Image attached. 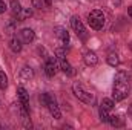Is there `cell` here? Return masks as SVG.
I'll return each instance as SVG.
<instances>
[{
    "label": "cell",
    "instance_id": "cell-1",
    "mask_svg": "<svg viewBox=\"0 0 132 130\" xmlns=\"http://www.w3.org/2000/svg\"><path fill=\"white\" fill-rule=\"evenodd\" d=\"M129 75L128 72H117L115 78H114V90H112V98L114 101H123L125 98L129 95L131 90V83H129Z\"/></svg>",
    "mask_w": 132,
    "mask_h": 130
},
{
    "label": "cell",
    "instance_id": "cell-2",
    "mask_svg": "<svg viewBox=\"0 0 132 130\" xmlns=\"http://www.w3.org/2000/svg\"><path fill=\"white\" fill-rule=\"evenodd\" d=\"M40 101L43 103V106L48 107V110L51 112V115H52L55 119H60V118H62V112H60V109H59V106H57V99H55V97H54L52 94H49V92L42 94Z\"/></svg>",
    "mask_w": 132,
    "mask_h": 130
},
{
    "label": "cell",
    "instance_id": "cell-3",
    "mask_svg": "<svg viewBox=\"0 0 132 130\" xmlns=\"http://www.w3.org/2000/svg\"><path fill=\"white\" fill-rule=\"evenodd\" d=\"M88 23L92 29L95 31H100L103 26H104V14L98 11V9H94L88 14Z\"/></svg>",
    "mask_w": 132,
    "mask_h": 130
},
{
    "label": "cell",
    "instance_id": "cell-4",
    "mask_svg": "<svg viewBox=\"0 0 132 130\" xmlns=\"http://www.w3.org/2000/svg\"><path fill=\"white\" fill-rule=\"evenodd\" d=\"M72 90H74V95L78 98L80 101H83V103H86V104H95V97H94L92 94L86 92V90L78 84V83H74Z\"/></svg>",
    "mask_w": 132,
    "mask_h": 130
},
{
    "label": "cell",
    "instance_id": "cell-5",
    "mask_svg": "<svg viewBox=\"0 0 132 130\" xmlns=\"http://www.w3.org/2000/svg\"><path fill=\"white\" fill-rule=\"evenodd\" d=\"M55 58L59 60V66L62 67V70L65 72L66 75H69V77H72L74 73H75V70H74V67L69 64V61L66 60V54H65V49H57L55 51Z\"/></svg>",
    "mask_w": 132,
    "mask_h": 130
},
{
    "label": "cell",
    "instance_id": "cell-6",
    "mask_svg": "<svg viewBox=\"0 0 132 130\" xmlns=\"http://www.w3.org/2000/svg\"><path fill=\"white\" fill-rule=\"evenodd\" d=\"M71 26H72V29L75 31V34H77V37H78L80 40H83V41H86V40H88L89 34H88V31H86V28H85L83 22L80 20V17L74 15V17L71 18Z\"/></svg>",
    "mask_w": 132,
    "mask_h": 130
},
{
    "label": "cell",
    "instance_id": "cell-7",
    "mask_svg": "<svg viewBox=\"0 0 132 130\" xmlns=\"http://www.w3.org/2000/svg\"><path fill=\"white\" fill-rule=\"evenodd\" d=\"M17 94H19L20 106H22L25 110H28V112H29V94H28V90H26L23 86H20V87L17 89Z\"/></svg>",
    "mask_w": 132,
    "mask_h": 130
},
{
    "label": "cell",
    "instance_id": "cell-8",
    "mask_svg": "<svg viewBox=\"0 0 132 130\" xmlns=\"http://www.w3.org/2000/svg\"><path fill=\"white\" fill-rule=\"evenodd\" d=\"M45 72L48 77H54L57 73V60L55 57H48L45 63Z\"/></svg>",
    "mask_w": 132,
    "mask_h": 130
},
{
    "label": "cell",
    "instance_id": "cell-9",
    "mask_svg": "<svg viewBox=\"0 0 132 130\" xmlns=\"http://www.w3.org/2000/svg\"><path fill=\"white\" fill-rule=\"evenodd\" d=\"M19 38L22 40V43H31L34 38H35V34L32 29L29 28H23L20 32H19Z\"/></svg>",
    "mask_w": 132,
    "mask_h": 130
},
{
    "label": "cell",
    "instance_id": "cell-10",
    "mask_svg": "<svg viewBox=\"0 0 132 130\" xmlns=\"http://www.w3.org/2000/svg\"><path fill=\"white\" fill-rule=\"evenodd\" d=\"M54 32H55V35L60 38V41H62L65 46H68V44H69V34H68V31H66L65 28L57 26V28L54 29Z\"/></svg>",
    "mask_w": 132,
    "mask_h": 130
},
{
    "label": "cell",
    "instance_id": "cell-11",
    "mask_svg": "<svg viewBox=\"0 0 132 130\" xmlns=\"http://www.w3.org/2000/svg\"><path fill=\"white\" fill-rule=\"evenodd\" d=\"M83 60H85V63H86L88 66H95L97 63H98V57H97V54L92 52V51H88V52L85 54Z\"/></svg>",
    "mask_w": 132,
    "mask_h": 130
},
{
    "label": "cell",
    "instance_id": "cell-12",
    "mask_svg": "<svg viewBox=\"0 0 132 130\" xmlns=\"http://www.w3.org/2000/svg\"><path fill=\"white\" fill-rule=\"evenodd\" d=\"M9 48H11V51L12 52H20L22 51V40L19 38V37H14L12 40H11V43H9Z\"/></svg>",
    "mask_w": 132,
    "mask_h": 130
},
{
    "label": "cell",
    "instance_id": "cell-13",
    "mask_svg": "<svg viewBox=\"0 0 132 130\" xmlns=\"http://www.w3.org/2000/svg\"><path fill=\"white\" fill-rule=\"evenodd\" d=\"M109 123H111L112 126H115V127H123V126H125V118L111 115V118H109Z\"/></svg>",
    "mask_w": 132,
    "mask_h": 130
},
{
    "label": "cell",
    "instance_id": "cell-14",
    "mask_svg": "<svg viewBox=\"0 0 132 130\" xmlns=\"http://www.w3.org/2000/svg\"><path fill=\"white\" fill-rule=\"evenodd\" d=\"M22 11V6H20V2L19 0H11V12L14 17H17Z\"/></svg>",
    "mask_w": 132,
    "mask_h": 130
},
{
    "label": "cell",
    "instance_id": "cell-15",
    "mask_svg": "<svg viewBox=\"0 0 132 130\" xmlns=\"http://www.w3.org/2000/svg\"><path fill=\"white\" fill-rule=\"evenodd\" d=\"M109 118H111V110H108L103 106H100V119L103 123H109Z\"/></svg>",
    "mask_w": 132,
    "mask_h": 130
},
{
    "label": "cell",
    "instance_id": "cell-16",
    "mask_svg": "<svg viewBox=\"0 0 132 130\" xmlns=\"http://www.w3.org/2000/svg\"><path fill=\"white\" fill-rule=\"evenodd\" d=\"M20 77L23 78V80H31L34 77V72L31 67H28V66H25L23 69H22V72H20Z\"/></svg>",
    "mask_w": 132,
    "mask_h": 130
},
{
    "label": "cell",
    "instance_id": "cell-17",
    "mask_svg": "<svg viewBox=\"0 0 132 130\" xmlns=\"http://www.w3.org/2000/svg\"><path fill=\"white\" fill-rule=\"evenodd\" d=\"M108 64L109 66H112V67H115V66H118L120 64V58H118V55L117 54H109L108 55Z\"/></svg>",
    "mask_w": 132,
    "mask_h": 130
},
{
    "label": "cell",
    "instance_id": "cell-18",
    "mask_svg": "<svg viewBox=\"0 0 132 130\" xmlns=\"http://www.w3.org/2000/svg\"><path fill=\"white\" fill-rule=\"evenodd\" d=\"M101 106H103L104 109H108V110H112L114 106H115V103H114V99H111V98H104V99L101 101Z\"/></svg>",
    "mask_w": 132,
    "mask_h": 130
},
{
    "label": "cell",
    "instance_id": "cell-19",
    "mask_svg": "<svg viewBox=\"0 0 132 130\" xmlns=\"http://www.w3.org/2000/svg\"><path fill=\"white\" fill-rule=\"evenodd\" d=\"M6 86H8V77H6V73H5V72H2V70H0V89H2V90H5V89H6Z\"/></svg>",
    "mask_w": 132,
    "mask_h": 130
},
{
    "label": "cell",
    "instance_id": "cell-20",
    "mask_svg": "<svg viewBox=\"0 0 132 130\" xmlns=\"http://www.w3.org/2000/svg\"><path fill=\"white\" fill-rule=\"evenodd\" d=\"M31 15H32V11H31V9H23V8H22V11H20V14L17 15V18H19V20H25L26 17H31Z\"/></svg>",
    "mask_w": 132,
    "mask_h": 130
},
{
    "label": "cell",
    "instance_id": "cell-21",
    "mask_svg": "<svg viewBox=\"0 0 132 130\" xmlns=\"http://www.w3.org/2000/svg\"><path fill=\"white\" fill-rule=\"evenodd\" d=\"M32 5L35 8H43V6H46V5H45V0H32Z\"/></svg>",
    "mask_w": 132,
    "mask_h": 130
},
{
    "label": "cell",
    "instance_id": "cell-22",
    "mask_svg": "<svg viewBox=\"0 0 132 130\" xmlns=\"http://www.w3.org/2000/svg\"><path fill=\"white\" fill-rule=\"evenodd\" d=\"M5 9H6L5 2H3V0H0V14H3V12H5Z\"/></svg>",
    "mask_w": 132,
    "mask_h": 130
},
{
    "label": "cell",
    "instance_id": "cell-23",
    "mask_svg": "<svg viewBox=\"0 0 132 130\" xmlns=\"http://www.w3.org/2000/svg\"><path fill=\"white\" fill-rule=\"evenodd\" d=\"M45 5H46V6H51V5H52V0H45Z\"/></svg>",
    "mask_w": 132,
    "mask_h": 130
},
{
    "label": "cell",
    "instance_id": "cell-24",
    "mask_svg": "<svg viewBox=\"0 0 132 130\" xmlns=\"http://www.w3.org/2000/svg\"><path fill=\"white\" fill-rule=\"evenodd\" d=\"M128 113H129V116H131V119H132V104L129 106V110H128Z\"/></svg>",
    "mask_w": 132,
    "mask_h": 130
},
{
    "label": "cell",
    "instance_id": "cell-25",
    "mask_svg": "<svg viewBox=\"0 0 132 130\" xmlns=\"http://www.w3.org/2000/svg\"><path fill=\"white\" fill-rule=\"evenodd\" d=\"M128 14H129V15H131V17H132V6H131V8H129V9H128Z\"/></svg>",
    "mask_w": 132,
    "mask_h": 130
}]
</instances>
